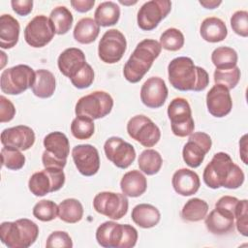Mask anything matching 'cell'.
<instances>
[{"label": "cell", "instance_id": "1", "mask_svg": "<svg viewBox=\"0 0 248 248\" xmlns=\"http://www.w3.org/2000/svg\"><path fill=\"white\" fill-rule=\"evenodd\" d=\"M202 178L205 185L211 189H237L243 184L245 175L228 153L218 152L204 168Z\"/></svg>", "mask_w": 248, "mask_h": 248}, {"label": "cell", "instance_id": "2", "mask_svg": "<svg viewBox=\"0 0 248 248\" xmlns=\"http://www.w3.org/2000/svg\"><path fill=\"white\" fill-rule=\"evenodd\" d=\"M168 76L172 87L179 91L204 90L209 83L207 72L194 64L190 57L179 56L173 58L168 65Z\"/></svg>", "mask_w": 248, "mask_h": 248}, {"label": "cell", "instance_id": "3", "mask_svg": "<svg viewBox=\"0 0 248 248\" xmlns=\"http://www.w3.org/2000/svg\"><path fill=\"white\" fill-rule=\"evenodd\" d=\"M161 50V45L156 40L144 39L140 41L124 65L123 76L125 79L131 83L139 82L149 71Z\"/></svg>", "mask_w": 248, "mask_h": 248}, {"label": "cell", "instance_id": "4", "mask_svg": "<svg viewBox=\"0 0 248 248\" xmlns=\"http://www.w3.org/2000/svg\"><path fill=\"white\" fill-rule=\"evenodd\" d=\"M138 237V231L132 225L114 221H106L96 230V240L104 248H132Z\"/></svg>", "mask_w": 248, "mask_h": 248}, {"label": "cell", "instance_id": "5", "mask_svg": "<svg viewBox=\"0 0 248 248\" xmlns=\"http://www.w3.org/2000/svg\"><path fill=\"white\" fill-rule=\"evenodd\" d=\"M38 235V225L27 218L0 225L1 241L9 248H28L35 243Z\"/></svg>", "mask_w": 248, "mask_h": 248}, {"label": "cell", "instance_id": "6", "mask_svg": "<svg viewBox=\"0 0 248 248\" xmlns=\"http://www.w3.org/2000/svg\"><path fill=\"white\" fill-rule=\"evenodd\" d=\"M36 79V72L24 64L4 70L0 77V87L8 95H19L31 88Z\"/></svg>", "mask_w": 248, "mask_h": 248}, {"label": "cell", "instance_id": "7", "mask_svg": "<svg viewBox=\"0 0 248 248\" xmlns=\"http://www.w3.org/2000/svg\"><path fill=\"white\" fill-rule=\"evenodd\" d=\"M45 151L42 162L45 168L64 169L70 154V142L67 136L59 131L51 132L44 138Z\"/></svg>", "mask_w": 248, "mask_h": 248}, {"label": "cell", "instance_id": "8", "mask_svg": "<svg viewBox=\"0 0 248 248\" xmlns=\"http://www.w3.org/2000/svg\"><path fill=\"white\" fill-rule=\"evenodd\" d=\"M113 99L106 91H93L81 98L76 104L77 116H85L92 120L107 116L112 109Z\"/></svg>", "mask_w": 248, "mask_h": 248}, {"label": "cell", "instance_id": "9", "mask_svg": "<svg viewBox=\"0 0 248 248\" xmlns=\"http://www.w3.org/2000/svg\"><path fill=\"white\" fill-rule=\"evenodd\" d=\"M168 116L174 136L184 138L194 133L195 122L190 104L185 98L177 97L170 101L168 107Z\"/></svg>", "mask_w": 248, "mask_h": 248}, {"label": "cell", "instance_id": "10", "mask_svg": "<svg viewBox=\"0 0 248 248\" xmlns=\"http://www.w3.org/2000/svg\"><path fill=\"white\" fill-rule=\"evenodd\" d=\"M65 184L63 169L45 168L43 170L34 172L28 181L30 192L36 197H43L48 193L60 190Z\"/></svg>", "mask_w": 248, "mask_h": 248}, {"label": "cell", "instance_id": "11", "mask_svg": "<svg viewBox=\"0 0 248 248\" xmlns=\"http://www.w3.org/2000/svg\"><path fill=\"white\" fill-rule=\"evenodd\" d=\"M128 135L144 147H152L161 138L159 127L147 116L138 114L129 119L127 123Z\"/></svg>", "mask_w": 248, "mask_h": 248}, {"label": "cell", "instance_id": "12", "mask_svg": "<svg viewBox=\"0 0 248 248\" xmlns=\"http://www.w3.org/2000/svg\"><path fill=\"white\" fill-rule=\"evenodd\" d=\"M93 207L98 213L111 220H119L127 214L129 202L123 193L104 191L94 197Z\"/></svg>", "mask_w": 248, "mask_h": 248}, {"label": "cell", "instance_id": "13", "mask_svg": "<svg viewBox=\"0 0 248 248\" xmlns=\"http://www.w3.org/2000/svg\"><path fill=\"white\" fill-rule=\"evenodd\" d=\"M127 48L126 38L117 29H109L104 33L98 45V56L107 64H114L121 60Z\"/></svg>", "mask_w": 248, "mask_h": 248}, {"label": "cell", "instance_id": "14", "mask_svg": "<svg viewBox=\"0 0 248 248\" xmlns=\"http://www.w3.org/2000/svg\"><path fill=\"white\" fill-rule=\"evenodd\" d=\"M171 10V2L169 0H151L145 2L138 11L137 22L143 31L155 29Z\"/></svg>", "mask_w": 248, "mask_h": 248}, {"label": "cell", "instance_id": "15", "mask_svg": "<svg viewBox=\"0 0 248 248\" xmlns=\"http://www.w3.org/2000/svg\"><path fill=\"white\" fill-rule=\"evenodd\" d=\"M211 145L212 140L208 134L204 132L192 133L182 149V157L186 165L193 169L200 167Z\"/></svg>", "mask_w": 248, "mask_h": 248}, {"label": "cell", "instance_id": "16", "mask_svg": "<svg viewBox=\"0 0 248 248\" xmlns=\"http://www.w3.org/2000/svg\"><path fill=\"white\" fill-rule=\"evenodd\" d=\"M55 35L54 27L44 15L33 17L24 29V40L32 47H43L51 42Z\"/></svg>", "mask_w": 248, "mask_h": 248}, {"label": "cell", "instance_id": "17", "mask_svg": "<svg viewBox=\"0 0 248 248\" xmlns=\"http://www.w3.org/2000/svg\"><path fill=\"white\" fill-rule=\"evenodd\" d=\"M106 157L119 169L129 168L136 159L134 146L119 137L108 138L104 144Z\"/></svg>", "mask_w": 248, "mask_h": 248}, {"label": "cell", "instance_id": "18", "mask_svg": "<svg viewBox=\"0 0 248 248\" xmlns=\"http://www.w3.org/2000/svg\"><path fill=\"white\" fill-rule=\"evenodd\" d=\"M72 158L79 173L84 176H93L100 169L99 152L91 144H78L73 147Z\"/></svg>", "mask_w": 248, "mask_h": 248}, {"label": "cell", "instance_id": "19", "mask_svg": "<svg viewBox=\"0 0 248 248\" xmlns=\"http://www.w3.org/2000/svg\"><path fill=\"white\" fill-rule=\"evenodd\" d=\"M168 87L163 78H149L140 88V101L150 108H161L168 98Z\"/></svg>", "mask_w": 248, "mask_h": 248}, {"label": "cell", "instance_id": "20", "mask_svg": "<svg viewBox=\"0 0 248 248\" xmlns=\"http://www.w3.org/2000/svg\"><path fill=\"white\" fill-rule=\"evenodd\" d=\"M206 107L214 117L221 118L228 115L232 108L230 90L221 84L213 85L206 94Z\"/></svg>", "mask_w": 248, "mask_h": 248}, {"label": "cell", "instance_id": "21", "mask_svg": "<svg viewBox=\"0 0 248 248\" xmlns=\"http://www.w3.org/2000/svg\"><path fill=\"white\" fill-rule=\"evenodd\" d=\"M35 142V133L26 125H17L4 129L1 133L3 146H12L21 151L28 150Z\"/></svg>", "mask_w": 248, "mask_h": 248}, {"label": "cell", "instance_id": "22", "mask_svg": "<svg viewBox=\"0 0 248 248\" xmlns=\"http://www.w3.org/2000/svg\"><path fill=\"white\" fill-rule=\"evenodd\" d=\"M204 224L206 229L213 234H227L234 229V213L225 208L215 207L205 216Z\"/></svg>", "mask_w": 248, "mask_h": 248}, {"label": "cell", "instance_id": "23", "mask_svg": "<svg viewBox=\"0 0 248 248\" xmlns=\"http://www.w3.org/2000/svg\"><path fill=\"white\" fill-rule=\"evenodd\" d=\"M84 52L78 47H69L60 53L57 59L59 71L70 79L86 64Z\"/></svg>", "mask_w": 248, "mask_h": 248}, {"label": "cell", "instance_id": "24", "mask_svg": "<svg viewBox=\"0 0 248 248\" xmlns=\"http://www.w3.org/2000/svg\"><path fill=\"white\" fill-rule=\"evenodd\" d=\"M171 184L178 195L188 197L198 192L201 186V180L194 170L189 169H179L173 173Z\"/></svg>", "mask_w": 248, "mask_h": 248}, {"label": "cell", "instance_id": "25", "mask_svg": "<svg viewBox=\"0 0 248 248\" xmlns=\"http://www.w3.org/2000/svg\"><path fill=\"white\" fill-rule=\"evenodd\" d=\"M120 189L125 196L138 198L144 194L147 189L146 177L138 170H130L122 176Z\"/></svg>", "mask_w": 248, "mask_h": 248}, {"label": "cell", "instance_id": "26", "mask_svg": "<svg viewBox=\"0 0 248 248\" xmlns=\"http://www.w3.org/2000/svg\"><path fill=\"white\" fill-rule=\"evenodd\" d=\"M20 26L11 15L4 14L0 17V46L3 49L14 47L19 38Z\"/></svg>", "mask_w": 248, "mask_h": 248}, {"label": "cell", "instance_id": "27", "mask_svg": "<svg viewBox=\"0 0 248 248\" xmlns=\"http://www.w3.org/2000/svg\"><path fill=\"white\" fill-rule=\"evenodd\" d=\"M133 222L142 229H150L158 225L161 213L157 207L149 203L137 204L131 214Z\"/></svg>", "mask_w": 248, "mask_h": 248}, {"label": "cell", "instance_id": "28", "mask_svg": "<svg viewBox=\"0 0 248 248\" xmlns=\"http://www.w3.org/2000/svg\"><path fill=\"white\" fill-rule=\"evenodd\" d=\"M200 33L202 38L208 43H219L226 39L228 29L225 22L216 16H209L202 20Z\"/></svg>", "mask_w": 248, "mask_h": 248}, {"label": "cell", "instance_id": "29", "mask_svg": "<svg viewBox=\"0 0 248 248\" xmlns=\"http://www.w3.org/2000/svg\"><path fill=\"white\" fill-rule=\"evenodd\" d=\"M56 87V81L54 75L46 69H40L36 71V79L31 87L35 96L46 99L53 95Z\"/></svg>", "mask_w": 248, "mask_h": 248}, {"label": "cell", "instance_id": "30", "mask_svg": "<svg viewBox=\"0 0 248 248\" xmlns=\"http://www.w3.org/2000/svg\"><path fill=\"white\" fill-rule=\"evenodd\" d=\"M100 33V26L91 17H83L79 19L73 31L75 40L80 44L88 45L93 43Z\"/></svg>", "mask_w": 248, "mask_h": 248}, {"label": "cell", "instance_id": "31", "mask_svg": "<svg viewBox=\"0 0 248 248\" xmlns=\"http://www.w3.org/2000/svg\"><path fill=\"white\" fill-rule=\"evenodd\" d=\"M120 17V8L112 1L102 2L94 13V20L99 26L108 27L116 24Z\"/></svg>", "mask_w": 248, "mask_h": 248}, {"label": "cell", "instance_id": "32", "mask_svg": "<svg viewBox=\"0 0 248 248\" xmlns=\"http://www.w3.org/2000/svg\"><path fill=\"white\" fill-rule=\"evenodd\" d=\"M58 217L69 224L79 222L83 217V206L77 199H66L58 204Z\"/></svg>", "mask_w": 248, "mask_h": 248}, {"label": "cell", "instance_id": "33", "mask_svg": "<svg viewBox=\"0 0 248 248\" xmlns=\"http://www.w3.org/2000/svg\"><path fill=\"white\" fill-rule=\"evenodd\" d=\"M237 52L230 46H219L211 53V61L218 70H230L236 66Z\"/></svg>", "mask_w": 248, "mask_h": 248}, {"label": "cell", "instance_id": "34", "mask_svg": "<svg viewBox=\"0 0 248 248\" xmlns=\"http://www.w3.org/2000/svg\"><path fill=\"white\" fill-rule=\"evenodd\" d=\"M208 212V204L205 201L193 198L190 199L181 210V217L188 222H199L205 218Z\"/></svg>", "mask_w": 248, "mask_h": 248}, {"label": "cell", "instance_id": "35", "mask_svg": "<svg viewBox=\"0 0 248 248\" xmlns=\"http://www.w3.org/2000/svg\"><path fill=\"white\" fill-rule=\"evenodd\" d=\"M49 19L57 35H64L70 31L74 21L72 13L65 6L55 7L49 15Z\"/></svg>", "mask_w": 248, "mask_h": 248}, {"label": "cell", "instance_id": "36", "mask_svg": "<svg viewBox=\"0 0 248 248\" xmlns=\"http://www.w3.org/2000/svg\"><path fill=\"white\" fill-rule=\"evenodd\" d=\"M138 164L140 170L143 173L147 175H154L161 170L163 159L157 150L147 148L140 153Z\"/></svg>", "mask_w": 248, "mask_h": 248}, {"label": "cell", "instance_id": "37", "mask_svg": "<svg viewBox=\"0 0 248 248\" xmlns=\"http://www.w3.org/2000/svg\"><path fill=\"white\" fill-rule=\"evenodd\" d=\"M1 159L2 166L12 170H18L25 164V156L21 150L12 146H4L1 149Z\"/></svg>", "mask_w": 248, "mask_h": 248}, {"label": "cell", "instance_id": "38", "mask_svg": "<svg viewBox=\"0 0 248 248\" xmlns=\"http://www.w3.org/2000/svg\"><path fill=\"white\" fill-rule=\"evenodd\" d=\"M184 35L176 28H169L160 36L161 47L169 51L179 50L184 46Z\"/></svg>", "mask_w": 248, "mask_h": 248}, {"label": "cell", "instance_id": "39", "mask_svg": "<svg viewBox=\"0 0 248 248\" xmlns=\"http://www.w3.org/2000/svg\"><path fill=\"white\" fill-rule=\"evenodd\" d=\"M95 131L92 119L85 116H77L71 123V133L78 140L90 139Z\"/></svg>", "mask_w": 248, "mask_h": 248}, {"label": "cell", "instance_id": "40", "mask_svg": "<svg viewBox=\"0 0 248 248\" xmlns=\"http://www.w3.org/2000/svg\"><path fill=\"white\" fill-rule=\"evenodd\" d=\"M33 215L42 222H49L58 216V205L50 200H42L33 207Z\"/></svg>", "mask_w": 248, "mask_h": 248}, {"label": "cell", "instance_id": "41", "mask_svg": "<svg viewBox=\"0 0 248 248\" xmlns=\"http://www.w3.org/2000/svg\"><path fill=\"white\" fill-rule=\"evenodd\" d=\"M240 69L235 66L230 70H218L216 69L213 74L215 84H221L227 87L229 90L234 88L240 79Z\"/></svg>", "mask_w": 248, "mask_h": 248}, {"label": "cell", "instance_id": "42", "mask_svg": "<svg viewBox=\"0 0 248 248\" xmlns=\"http://www.w3.org/2000/svg\"><path fill=\"white\" fill-rule=\"evenodd\" d=\"M235 227L237 232L243 236L248 235V201L239 200L234 209Z\"/></svg>", "mask_w": 248, "mask_h": 248}, {"label": "cell", "instance_id": "43", "mask_svg": "<svg viewBox=\"0 0 248 248\" xmlns=\"http://www.w3.org/2000/svg\"><path fill=\"white\" fill-rule=\"evenodd\" d=\"M94 70L88 63L85 64V66L76 75L74 76L70 80L72 84L78 89H84L89 87L93 81H94Z\"/></svg>", "mask_w": 248, "mask_h": 248}, {"label": "cell", "instance_id": "44", "mask_svg": "<svg viewBox=\"0 0 248 248\" xmlns=\"http://www.w3.org/2000/svg\"><path fill=\"white\" fill-rule=\"evenodd\" d=\"M231 26L235 34L248 37V12L243 10L234 12L231 17Z\"/></svg>", "mask_w": 248, "mask_h": 248}, {"label": "cell", "instance_id": "45", "mask_svg": "<svg viewBox=\"0 0 248 248\" xmlns=\"http://www.w3.org/2000/svg\"><path fill=\"white\" fill-rule=\"evenodd\" d=\"M46 248H72L73 241L67 232L55 231L52 232L46 242Z\"/></svg>", "mask_w": 248, "mask_h": 248}, {"label": "cell", "instance_id": "46", "mask_svg": "<svg viewBox=\"0 0 248 248\" xmlns=\"http://www.w3.org/2000/svg\"><path fill=\"white\" fill-rule=\"evenodd\" d=\"M16 115V108L14 104L4 95L0 96V122H10Z\"/></svg>", "mask_w": 248, "mask_h": 248}, {"label": "cell", "instance_id": "47", "mask_svg": "<svg viewBox=\"0 0 248 248\" xmlns=\"http://www.w3.org/2000/svg\"><path fill=\"white\" fill-rule=\"evenodd\" d=\"M11 6L13 11L16 15L20 16H25L32 12L33 1L32 0H13L11 1Z\"/></svg>", "mask_w": 248, "mask_h": 248}, {"label": "cell", "instance_id": "48", "mask_svg": "<svg viewBox=\"0 0 248 248\" xmlns=\"http://www.w3.org/2000/svg\"><path fill=\"white\" fill-rule=\"evenodd\" d=\"M70 3H71V6L77 12L86 13L93 8L95 1L94 0H72Z\"/></svg>", "mask_w": 248, "mask_h": 248}, {"label": "cell", "instance_id": "49", "mask_svg": "<svg viewBox=\"0 0 248 248\" xmlns=\"http://www.w3.org/2000/svg\"><path fill=\"white\" fill-rule=\"evenodd\" d=\"M239 154L242 162L247 165V135H243L239 140Z\"/></svg>", "mask_w": 248, "mask_h": 248}, {"label": "cell", "instance_id": "50", "mask_svg": "<svg viewBox=\"0 0 248 248\" xmlns=\"http://www.w3.org/2000/svg\"><path fill=\"white\" fill-rule=\"evenodd\" d=\"M202 7L205 9H215L219 5L222 4V1H217V0H202L199 2Z\"/></svg>", "mask_w": 248, "mask_h": 248}, {"label": "cell", "instance_id": "51", "mask_svg": "<svg viewBox=\"0 0 248 248\" xmlns=\"http://www.w3.org/2000/svg\"><path fill=\"white\" fill-rule=\"evenodd\" d=\"M0 54H1V57H2V63H1V68L3 69V68H4V66H5V64H6V61L4 60V57L6 56V53H5L4 51H1V52H0Z\"/></svg>", "mask_w": 248, "mask_h": 248}, {"label": "cell", "instance_id": "52", "mask_svg": "<svg viewBox=\"0 0 248 248\" xmlns=\"http://www.w3.org/2000/svg\"><path fill=\"white\" fill-rule=\"evenodd\" d=\"M119 3H121V4H123V5H134V4H136V3H137V1H133V2H125V1L120 0V1H119Z\"/></svg>", "mask_w": 248, "mask_h": 248}]
</instances>
